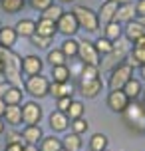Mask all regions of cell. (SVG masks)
I'll list each match as a JSON object with an SVG mask.
<instances>
[{
	"label": "cell",
	"instance_id": "6da1fadb",
	"mask_svg": "<svg viewBox=\"0 0 145 151\" xmlns=\"http://www.w3.org/2000/svg\"><path fill=\"white\" fill-rule=\"evenodd\" d=\"M0 60L4 66V76L6 82L10 86H18L22 83V58L16 52H12V48H2L0 46Z\"/></svg>",
	"mask_w": 145,
	"mask_h": 151
},
{
	"label": "cell",
	"instance_id": "7a4b0ae2",
	"mask_svg": "<svg viewBox=\"0 0 145 151\" xmlns=\"http://www.w3.org/2000/svg\"><path fill=\"white\" fill-rule=\"evenodd\" d=\"M121 115L129 129L137 131V133H145V104L143 101H137V99L129 101V106L125 107V111Z\"/></svg>",
	"mask_w": 145,
	"mask_h": 151
},
{
	"label": "cell",
	"instance_id": "3957f363",
	"mask_svg": "<svg viewBox=\"0 0 145 151\" xmlns=\"http://www.w3.org/2000/svg\"><path fill=\"white\" fill-rule=\"evenodd\" d=\"M133 70H135V68L129 66L127 62H123V64H119V66H115V68L109 72V82H107L109 91L123 90V86L133 78Z\"/></svg>",
	"mask_w": 145,
	"mask_h": 151
},
{
	"label": "cell",
	"instance_id": "277c9868",
	"mask_svg": "<svg viewBox=\"0 0 145 151\" xmlns=\"http://www.w3.org/2000/svg\"><path fill=\"white\" fill-rule=\"evenodd\" d=\"M72 12H74V16H76L78 26H80V28H84L85 32H98V28H99L98 12H93L92 8L82 6V4L74 6V10H72Z\"/></svg>",
	"mask_w": 145,
	"mask_h": 151
},
{
	"label": "cell",
	"instance_id": "5b68a950",
	"mask_svg": "<svg viewBox=\"0 0 145 151\" xmlns=\"http://www.w3.org/2000/svg\"><path fill=\"white\" fill-rule=\"evenodd\" d=\"M24 90L30 93L32 98H46L50 96V80L46 76H28L24 82Z\"/></svg>",
	"mask_w": 145,
	"mask_h": 151
},
{
	"label": "cell",
	"instance_id": "8992f818",
	"mask_svg": "<svg viewBox=\"0 0 145 151\" xmlns=\"http://www.w3.org/2000/svg\"><path fill=\"white\" fill-rule=\"evenodd\" d=\"M129 52H131V50H129V44L121 42V38H119V40L113 44V50L106 56V62H103V66H101V68L111 72L115 66H119V64H123V62L127 60Z\"/></svg>",
	"mask_w": 145,
	"mask_h": 151
},
{
	"label": "cell",
	"instance_id": "52a82bcc",
	"mask_svg": "<svg viewBox=\"0 0 145 151\" xmlns=\"http://www.w3.org/2000/svg\"><path fill=\"white\" fill-rule=\"evenodd\" d=\"M78 58L84 62V64H92V66H99L101 64V56L95 50V44L90 40H82L80 48H78Z\"/></svg>",
	"mask_w": 145,
	"mask_h": 151
},
{
	"label": "cell",
	"instance_id": "ba28073f",
	"mask_svg": "<svg viewBox=\"0 0 145 151\" xmlns=\"http://www.w3.org/2000/svg\"><path fill=\"white\" fill-rule=\"evenodd\" d=\"M56 26H58V32H60V34H64L66 38L76 36L78 30H80V26H78V20H76V16H74V12H64V14H62V18L56 22Z\"/></svg>",
	"mask_w": 145,
	"mask_h": 151
},
{
	"label": "cell",
	"instance_id": "9c48e42d",
	"mask_svg": "<svg viewBox=\"0 0 145 151\" xmlns=\"http://www.w3.org/2000/svg\"><path fill=\"white\" fill-rule=\"evenodd\" d=\"M42 119V107L36 101H26L22 106V121L26 125H38Z\"/></svg>",
	"mask_w": 145,
	"mask_h": 151
},
{
	"label": "cell",
	"instance_id": "30bf717a",
	"mask_svg": "<svg viewBox=\"0 0 145 151\" xmlns=\"http://www.w3.org/2000/svg\"><path fill=\"white\" fill-rule=\"evenodd\" d=\"M127 106H129V98L123 93V90L109 91V96H107V107L113 113H123Z\"/></svg>",
	"mask_w": 145,
	"mask_h": 151
},
{
	"label": "cell",
	"instance_id": "8fae6325",
	"mask_svg": "<svg viewBox=\"0 0 145 151\" xmlns=\"http://www.w3.org/2000/svg\"><path fill=\"white\" fill-rule=\"evenodd\" d=\"M78 90H80V93H82L84 98L92 99V98H98V93L103 90V83H101L99 78H95V80H80Z\"/></svg>",
	"mask_w": 145,
	"mask_h": 151
},
{
	"label": "cell",
	"instance_id": "7c38bea8",
	"mask_svg": "<svg viewBox=\"0 0 145 151\" xmlns=\"http://www.w3.org/2000/svg\"><path fill=\"white\" fill-rule=\"evenodd\" d=\"M127 64L133 66V68H139V66L145 64V36L139 38L137 42L133 44L129 56H127Z\"/></svg>",
	"mask_w": 145,
	"mask_h": 151
},
{
	"label": "cell",
	"instance_id": "4fadbf2b",
	"mask_svg": "<svg viewBox=\"0 0 145 151\" xmlns=\"http://www.w3.org/2000/svg\"><path fill=\"white\" fill-rule=\"evenodd\" d=\"M117 2L115 0H106L103 4H101V8L98 10V20H99V26H106V24L113 22L115 18V12H117Z\"/></svg>",
	"mask_w": 145,
	"mask_h": 151
},
{
	"label": "cell",
	"instance_id": "5bb4252c",
	"mask_svg": "<svg viewBox=\"0 0 145 151\" xmlns=\"http://www.w3.org/2000/svg\"><path fill=\"white\" fill-rule=\"evenodd\" d=\"M42 68H44V62L40 60L38 56L30 54V56H24L22 58V72L26 76H38L42 72Z\"/></svg>",
	"mask_w": 145,
	"mask_h": 151
},
{
	"label": "cell",
	"instance_id": "9a60e30c",
	"mask_svg": "<svg viewBox=\"0 0 145 151\" xmlns=\"http://www.w3.org/2000/svg\"><path fill=\"white\" fill-rule=\"evenodd\" d=\"M135 6H133V2H127V4H119L117 6V12H115V18L113 22H119V24H127L131 20H135Z\"/></svg>",
	"mask_w": 145,
	"mask_h": 151
},
{
	"label": "cell",
	"instance_id": "2e32d148",
	"mask_svg": "<svg viewBox=\"0 0 145 151\" xmlns=\"http://www.w3.org/2000/svg\"><path fill=\"white\" fill-rule=\"evenodd\" d=\"M123 36H125L127 42H133V44H135L139 38L145 36V28L137 22V20H131V22L125 24V28H123Z\"/></svg>",
	"mask_w": 145,
	"mask_h": 151
},
{
	"label": "cell",
	"instance_id": "e0dca14e",
	"mask_svg": "<svg viewBox=\"0 0 145 151\" xmlns=\"http://www.w3.org/2000/svg\"><path fill=\"white\" fill-rule=\"evenodd\" d=\"M50 127H52V131H66V129L70 127V117L66 115L64 111H52V115H50Z\"/></svg>",
	"mask_w": 145,
	"mask_h": 151
},
{
	"label": "cell",
	"instance_id": "ac0fdd59",
	"mask_svg": "<svg viewBox=\"0 0 145 151\" xmlns=\"http://www.w3.org/2000/svg\"><path fill=\"white\" fill-rule=\"evenodd\" d=\"M74 93V86L70 82H64V83H58V82H50V96H54L56 99L60 98H72Z\"/></svg>",
	"mask_w": 145,
	"mask_h": 151
},
{
	"label": "cell",
	"instance_id": "d6986e66",
	"mask_svg": "<svg viewBox=\"0 0 145 151\" xmlns=\"http://www.w3.org/2000/svg\"><path fill=\"white\" fill-rule=\"evenodd\" d=\"M36 34H38V36H44V38H50V40H52V38L58 34V26H56V22H52V20L40 18L38 22H36Z\"/></svg>",
	"mask_w": 145,
	"mask_h": 151
},
{
	"label": "cell",
	"instance_id": "ffe728a7",
	"mask_svg": "<svg viewBox=\"0 0 145 151\" xmlns=\"http://www.w3.org/2000/svg\"><path fill=\"white\" fill-rule=\"evenodd\" d=\"M42 137H44V133H42V127H40V125H26V127L22 129V139L26 143L38 145L40 141H42Z\"/></svg>",
	"mask_w": 145,
	"mask_h": 151
},
{
	"label": "cell",
	"instance_id": "44dd1931",
	"mask_svg": "<svg viewBox=\"0 0 145 151\" xmlns=\"http://www.w3.org/2000/svg\"><path fill=\"white\" fill-rule=\"evenodd\" d=\"M123 93L129 98V101H135V99H139V96L143 93V86H141V82H139L137 78H131L129 82L123 86Z\"/></svg>",
	"mask_w": 145,
	"mask_h": 151
},
{
	"label": "cell",
	"instance_id": "7402d4cb",
	"mask_svg": "<svg viewBox=\"0 0 145 151\" xmlns=\"http://www.w3.org/2000/svg\"><path fill=\"white\" fill-rule=\"evenodd\" d=\"M22 93L24 91L18 88V86H8L2 99L6 101V106H20L22 104Z\"/></svg>",
	"mask_w": 145,
	"mask_h": 151
},
{
	"label": "cell",
	"instance_id": "603a6c76",
	"mask_svg": "<svg viewBox=\"0 0 145 151\" xmlns=\"http://www.w3.org/2000/svg\"><path fill=\"white\" fill-rule=\"evenodd\" d=\"M14 30L18 36H24V38H30L36 34V22L30 20V18H24V20H18V24L14 26Z\"/></svg>",
	"mask_w": 145,
	"mask_h": 151
},
{
	"label": "cell",
	"instance_id": "cb8c5ba5",
	"mask_svg": "<svg viewBox=\"0 0 145 151\" xmlns=\"http://www.w3.org/2000/svg\"><path fill=\"white\" fill-rule=\"evenodd\" d=\"M18 40V34L12 26H6V28H0V46L2 48H12Z\"/></svg>",
	"mask_w": 145,
	"mask_h": 151
},
{
	"label": "cell",
	"instance_id": "d4e9b609",
	"mask_svg": "<svg viewBox=\"0 0 145 151\" xmlns=\"http://www.w3.org/2000/svg\"><path fill=\"white\" fill-rule=\"evenodd\" d=\"M78 48H80V42L78 40H74V38H66L64 42H62V52H64V56H66V60H74V58H78Z\"/></svg>",
	"mask_w": 145,
	"mask_h": 151
},
{
	"label": "cell",
	"instance_id": "484cf974",
	"mask_svg": "<svg viewBox=\"0 0 145 151\" xmlns=\"http://www.w3.org/2000/svg\"><path fill=\"white\" fill-rule=\"evenodd\" d=\"M4 117H6V123H10V125H20L22 123V107L20 106H6Z\"/></svg>",
	"mask_w": 145,
	"mask_h": 151
},
{
	"label": "cell",
	"instance_id": "4316f807",
	"mask_svg": "<svg viewBox=\"0 0 145 151\" xmlns=\"http://www.w3.org/2000/svg\"><path fill=\"white\" fill-rule=\"evenodd\" d=\"M103 36L107 38V40H111V42H117L119 38L123 36V28L119 22H109L103 26Z\"/></svg>",
	"mask_w": 145,
	"mask_h": 151
},
{
	"label": "cell",
	"instance_id": "83f0119b",
	"mask_svg": "<svg viewBox=\"0 0 145 151\" xmlns=\"http://www.w3.org/2000/svg\"><path fill=\"white\" fill-rule=\"evenodd\" d=\"M62 147L68 151H80L82 149V137L78 135V133H68V135L62 139Z\"/></svg>",
	"mask_w": 145,
	"mask_h": 151
},
{
	"label": "cell",
	"instance_id": "f1b7e54d",
	"mask_svg": "<svg viewBox=\"0 0 145 151\" xmlns=\"http://www.w3.org/2000/svg\"><path fill=\"white\" fill-rule=\"evenodd\" d=\"M70 68L68 64L64 66H54L52 68V82H58V83H64V82H70Z\"/></svg>",
	"mask_w": 145,
	"mask_h": 151
},
{
	"label": "cell",
	"instance_id": "f546056e",
	"mask_svg": "<svg viewBox=\"0 0 145 151\" xmlns=\"http://www.w3.org/2000/svg\"><path fill=\"white\" fill-rule=\"evenodd\" d=\"M40 151H60L62 149V139H58L56 135H50V137H42L40 141Z\"/></svg>",
	"mask_w": 145,
	"mask_h": 151
},
{
	"label": "cell",
	"instance_id": "4dcf8cb0",
	"mask_svg": "<svg viewBox=\"0 0 145 151\" xmlns=\"http://www.w3.org/2000/svg\"><path fill=\"white\" fill-rule=\"evenodd\" d=\"M26 4V0H0V6L2 10L6 12V14H16V12H20Z\"/></svg>",
	"mask_w": 145,
	"mask_h": 151
},
{
	"label": "cell",
	"instance_id": "1f68e13d",
	"mask_svg": "<svg viewBox=\"0 0 145 151\" xmlns=\"http://www.w3.org/2000/svg\"><path fill=\"white\" fill-rule=\"evenodd\" d=\"M84 111H85L84 104H82V101H78V99H72V104H70L66 115H68L70 121H72V119H78V117H84Z\"/></svg>",
	"mask_w": 145,
	"mask_h": 151
},
{
	"label": "cell",
	"instance_id": "d6a6232c",
	"mask_svg": "<svg viewBox=\"0 0 145 151\" xmlns=\"http://www.w3.org/2000/svg\"><path fill=\"white\" fill-rule=\"evenodd\" d=\"M93 44H95V50L99 52V56H107V54H109L111 50H113V44H115V42L107 40L106 36H99L98 40L93 42Z\"/></svg>",
	"mask_w": 145,
	"mask_h": 151
},
{
	"label": "cell",
	"instance_id": "836d02e7",
	"mask_svg": "<svg viewBox=\"0 0 145 151\" xmlns=\"http://www.w3.org/2000/svg\"><path fill=\"white\" fill-rule=\"evenodd\" d=\"M90 149L92 151H103L107 149V137L103 133H93L90 139Z\"/></svg>",
	"mask_w": 145,
	"mask_h": 151
},
{
	"label": "cell",
	"instance_id": "e575fe53",
	"mask_svg": "<svg viewBox=\"0 0 145 151\" xmlns=\"http://www.w3.org/2000/svg\"><path fill=\"white\" fill-rule=\"evenodd\" d=\"M62 14H64V10H62V6H58V4H52V6H48L44 12H42V18H46V20H52V22H58L62 18Z\"/></svg>",
	"mask_w": 145,
	"mask_h": 151
},
{
	"label": "cell",
	"instance_id": "d590c367",
	"mask_svg": "<svg viewBox=\"0 0 145 151\" xmlns=\"http://www.w3.org/2000/svg\"><path fill=\"white\" fill-rule=\"evenodd\" d=\"M99 78V66H92V64H84L80 80H95Z\"/></svg>",
	"mask_w": 145,
	"mask_h": 151
},
{
	"label": "cell",
	"instance_id": "8d00e7d4",
	"mask_svg": "<svg viewBox=\"0 0 145 151\" xmlns=\"http://www.w3.org/2000/svg\"><path fill=\"white\" fill-rule=\"evenodd\" d=\"M48 62H50V66H64L66 64V56L62 50H48Z\"/></svg>",
	"mask_w": 145,
	"mask_h": 151
},
{
	"label": "cell",
	"instance_id": "74e56055",
	"mask_svg": "<svg viewBox=\"0 0 145 151\" xmlns=\"http://www.w3.org/2000/svg\"><path fill=\"white\" fill-rule=\"evenodd\" d=\"M70 127H72V131H74V133L82 135V133H85V131H88L90 123H88V119H84V117H78V119H72V121H70Z\"/></svg>",
	"mask_w": 145,
	"mask_h": 151
},
{
	"label": "cell",
	"instance_id": "f35d334b",
	"mask_svg": "<svg viewBox=\"0 0 145 151\" xmlns=\"http://www.w3.org/2000/svg\"><path fill=\"white\" fill-rule=\"evenodd\" d=\"M30 44L36 46V48H40V50H48V48H50V38L34 34V36H30Z\"/></svg>",
	"mask_w": 145,
	"mask_h": 151
},
{
	"label": "cell",
	"instance_id": "ab89813d",
	"mask_svg": "<svg viewBox=\"0 0 145 151\" xmlns=\"http://www.w3.org/2000/svg\"><path fill=\"white\" fill-rule=\"evenodd\" d=\"M54 0H30V6L34 10H40V12H44L48 6H52Z\"/></svg>",
	"mask_w": 145,
	"mask_h": 151
},
{
	"label": "cell",
	"instance_id": "60d3db41",
	"mask_svg": "<svg viewBox=\"0 0 145 151\" xmlns=\"http://www.w3.org/2000/svg\"><path fill=\"white\" fill-rule=\"evenodd\" d=\"M8 143H24L22 133H18V131H8L6 133V145Z\"/></svg>",
	"mask_w": 145,
	"mask_h": 151
},
{
	"label": "cell",
	"instance_id": "b9f144b4",
	"mask_svg": "<svg viewBox=\"0 0 145 151\" xmlns=\"http://www.w3.org/2000/svg\"><path fill=\"white\" fill-rule=\"evenodd\" d=\"M70 104H72V98H60L56 107H58V111H64V113H66V111H68V107H70Z\"/></svg>",
	"mask_w": 145,
	"mask_h": 151
},
{
	"label": "cell",
	"instance_id": "7bdbcfd3",
	"mask_svg": "<svg viewBox=\"0 0 145 151\" xmlns=\"http://www.w3.org/2000/svg\"><path fill=\"white\" fill-rule=\"evenodd\" d=\"M4 151H24V143H8Z\"/></svg>",
	"mask_w": 145,
	"mask_h": 151
},
{
	"label": "cell",
	"instance_id": "ee69618b",
	"mask_svg": "<svg viewBox=\"0 0 145 151\" xmlns=\"http://www.w3.org/2000/svg\"><path fill=\"white\" fill-rule=\"evenodd\" d=\"M135 12H137V16H145V0H139L135 4Z\"/></svg>",
	"mask_w": 145,
	"mask_h": 151
},
{
	"label": "cell",
	"instance_id": "f6af8a7d",
	"mask_svg": "<svg viewBox=\"0 0 145 151\" xmlns=\"http://www.w3.org/2000/svg\"><path fill=\"white\" fill-rule=\"evenodd\" d=\"M0 83H8L6 76H4V66H2V60H0Z\"/></svg>",
	"mask_w": 145,
	"mask_h": 151
},
{
	"label": "cell",
	"instance_id": "bcb514c9",
	"mask_svg": "<svg viewBox=\"0 0 145 151\" xmlns=\"http://www.w3.org/2000/svg\"><path fill=\"white\" fill-rule=\"evenodd\" d=\"M24 151H40V149H38V145H34V143H26Z\"/></svg>",
	"mask_w": 145,
	"mask_h": 151
},
{
	"label": "cell",
	"instance_id": "7dc6e473",
	"mask_svg": "<svg viewBox=\"0 0 145 151\" xmlns=\"http://www.w3.org/2000/svg\"><path fill=\"white\" fill-rule=\"evenodd\" d=\"M4 111H6V101L0 98V117H4Z\"/></svg>",
	"mask_w": 145,
	"mask_h": 151
},
{
	"label": "cell",
	"instance_id": "c3c4849f",
	"mask_svg": "<svg viewBox=\"0 0 145 151\" xmlns=\"http://www.w3.org/2000/svg\"><path fill=\"white\" fill-rule=\"evenodd\" d=\"M139 76L145 80V64H143V66H139Z\"/></svg>",
	"mask_w": 145,
	"mask_h": 151
},
{
	"label": "cell",
	"instance_id": "681fc988",
	"mask_svg": "<svg viewBox=\"0 0 145 151\" xmlns=\"http://www.w3.org/2000/svg\"><path fill=\"white\" fill-rule=\"evenodd\" d=\"M137 22H139V24H141V26L145 28V16H137Z\"/></svg>",
	"mask_w": 145,
	"mask_h": 151
},
{
	"label": "cell",
	"instance_id": "f907efd6",
	"mask_svg": "<svg viewBox=\"0 0 145 151\" xmlns=\"http://www.w3.org/2000/svg\"><path fill=\"white\" fill-rule=\"evenodd\" d=\"M2 133H4V119L0 117V135H2Z\"/></svg>",
	"mask_w": 145,
	"mask_h": 151
},
{
	"label": "cell",
	"instance_id": "816d5d0a",
	"mask_svg": "<svg viewBox=\"0 0 145 151\" xmlns=\"http://www.w3.org/2000/svg\"><path fill=\"white\" fill-rule=\"evenodd\" d=\"M117 4H127V2H131V0H115Z\"/></svg>",
	"mask_w": 145,
	"mask_h": 151
},
{
	"label": "cell",
	"instance_id": "f5cc1de1",
	"mask_svg": "<svg viewBox=\"0 0 145 151\" xmlns=\"http://www.w3.org/2000/svg\"><path fill=\"white\" fill-rule=\"evenodd\" d=\"M62 4H70V2H74V0H60Z\"/></svg>",
	"mask_w": 145,
	"mask_h": 151
},
{
	"label": "cell",
	"instance_id": "db71d44e",
	"mask_svg": "<svg viewBox=\"0 0 145 151\" xmlns=\"http://www.w3.org/2000/svg\"><path fill=\"white\" fill-rule=\"evenodd\" d=\"M141 96H143V104H145V90H143V93H141Z\"/></svg>",
	"mask_w": 145,
	"mask_h": 151
},
{
	"label": "cell",
	"instance_id": "11a10c76",
	"mask_svg": "<svg viewBox=\"0 0 145 151\" xmlns=\"http://www.w3.org/2000/svg\"><path fill=\"white\" fill-rule=\"evenodd\" d=\"M60 151H68V149H64V147H62V149H60Z\"/></svg>",
	"mask_w": 145,
	"mask_h": 151
},
{
	"label": "cell",
	"instance_id": "9f6ffc18",
	"mask_svg": "<svg viewBox=\"0 0 145 151\" xmlns=\"http://www.w3.org/2000/svg\"><path fill=\"white\" fill-rule=\"evenodd\" d=\"M103 151H109V149H103Z\"/></svg>",
	"mask_w": 145,
	"mask_h": 151
},
{
	"label": "cell",
	"instance_id": "6f0895ef",
	"mask_svg": "<svg viewBox=\"0 0 145 151\" xmlns=\"http://www.w3.org/2000/svg\"><path fill=\"white\" fill-rule=\"evenodd\" d=\"M0 28H2V24H0Z\"/></svg>",
	"mask_w": 145,
	"mask_h": 151
}]
</instances>
